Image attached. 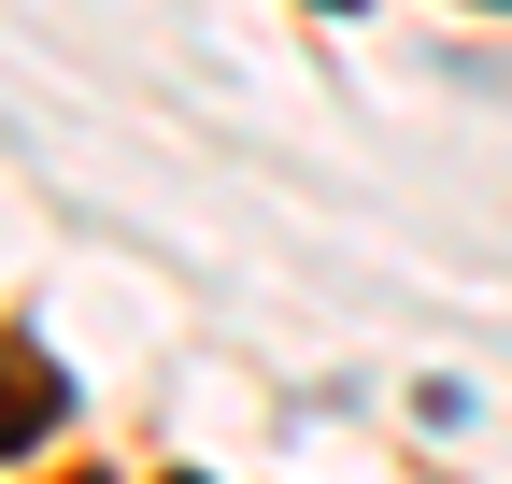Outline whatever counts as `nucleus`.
<instances>
[{
	"instance_id": "1",
	"label": "nucleus",
	"mask_w": 512,
	"mask_h": 484,
	"mask_svg": "<svg viewBox=\"0 0 512 484\" xmlns=\"http://www.w3.org/2000/svg\"><path fill=\"white\" fill-rule=\"evenodd\" d=\"M57 428V371H29V356H0V442Z\"/></svg>"
}]
</instances>
